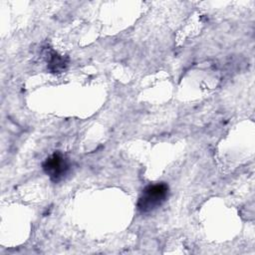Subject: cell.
Masks as SVG:
<instances>
[{"label": "cell", "mask_w": 255, "mask_h": 255, "mask_svg": "<svg viewBox=\"0 0 255 255\" xmlns=\"http://www.w3.org/2000/svg\"><path fill=\"white\" fill-rule=\"evenodd\" d=\"M42 167L44 172L55 183L63 180L70 171L69 160L60 151H56L48 156L44 160Z\"/></svg>", "instance_id": "cell-2"}, {"label": "cell", "mask_w": 255, "mask_h": 255, "mask_svg": "<svg viewBox=\"0 0 255 255\" xmlns=\"http://www.w3.org/2000/svg\"><path fill=\"white\" fill-rule=\"evenodd\" d=\"M67 65V62L64 58L59 56L57 53H53V56L49 62V69L53 72H59L64 70Z\"/></svg>", "instance_id": "cell-3"}, {"label": "cell", "mask_w": 255, "mask_h": 255, "mask_svg": "<svg viewBox=\"0 0 255 255\" xmlns=\"http://www.w3.org/2000/svg\"><path fill=\"white\" fill-rule=\"evenodd\" d=\"M169 187L165 182L145 186L138 197L136 207L140 213H149L161 206L168 197Z\"/></svg>", "instance_id": "cell-1"}]
</instances>
